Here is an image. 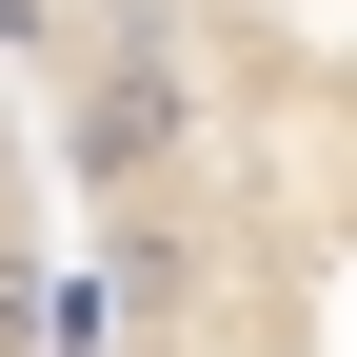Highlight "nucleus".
<instances>
[{"mask_svg": "<svg viewBox=\"0 0 357 357\" xmlns=\"http://www.w3.org/2000/svg\"><path fill=\"white\" fill-rule=\"evenodd\" d=\"M60 218V357H357V0H0Z\"/></svg>", "mask_w": 357, "mask_h": 357, "instance_id": "obj_1", "label": "nucleus"}, {"mask_svg": "<svg viewBox=\"0 0 357 357\" xmlns=\"http://www.w3.org/2000/svg\"><path fill=\"white\" fill-rule=\"evenodd\" d=\"M0 357H60V218H40V139L0 79Z\"/></svg>", "mask_w": 357, "mask_h": 357, "instance_id": "obj_2", "label": "nucleus"}]
</instances>
